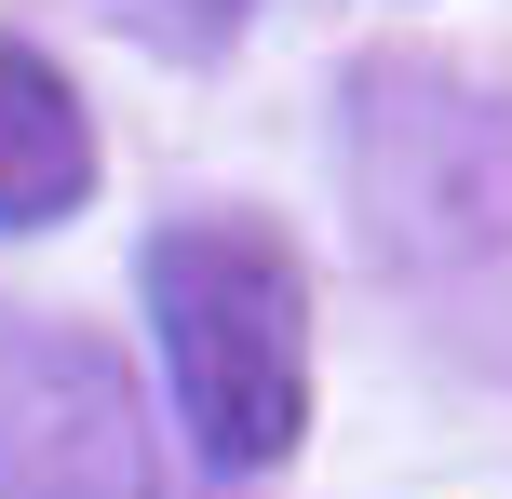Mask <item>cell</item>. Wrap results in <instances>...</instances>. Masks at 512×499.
Wrapping results in <instances>:
<instances>
[{
	"mask_svg": "<svg viewBox=\"0 0 512 499\" xmlns=\"http://www.w3.org/2000/svg\"><path fill=\"white\" fill-rule=\"evenodd\" d=\"M162 324V378H176V419L216 473H270L310 432V284L297 243L256 230V216H176L135 257Z\"/></svg>",
	"mask_w": 512,
	"mask_h": 499,
	"instance_id": "6da1fadb",
	"label": "cell"
},
{
	"mask_svg": "<svg viewBox=\"0 0 512 499\" xmlns=\"http://www.w3.org/2000/svg\"><path fill=\"white\" fill-rule=\"evenodd\" d=\"M81 203H95V122L54 54L0 41V230H54Z\"/></svg>",
	"mask_w": 512,
	"mask_h": 499,
	"instance_id": "3957f363",
	"label": "cell"
},
{
	"mask_svg": "<svg viewBox=\"0 0 512 499\" xmlns=\"http://www.w3.org/2000/svg\"><path fill=\"white\" fill-rule=\"evenodd\" d=\"M0 499H149L122 365L41 311H0Z\"/></svg>",
	"mask_w": 512,
	"mask_h": 499,
	"instance_id": "7a4b0ae2",
	"label": "cell"
},
{
	"mask_svg": "<svg viewBox=\"0 0 512 499\" xmlns=\"http://www.w3.org/2000/svg\"><path fill=\"white\" fill-rule=\"evenodd\" d=\"M108 27H135L149 54H230L243 41V0H108Z\"/></svg>",
	"mask_w": 512,
	"mask_h": 499,
	"instance_id": "277c9868",
	"label": "cell"
}]
</instances>
